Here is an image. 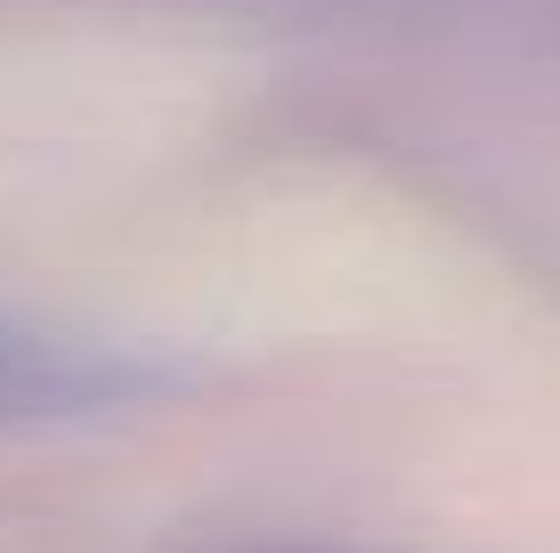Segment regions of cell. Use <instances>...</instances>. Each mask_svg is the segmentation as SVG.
Returning <instances> with one entry per match:
<instances>
[{"instance_id":"obj_1","label":"cell","mask_w":560,"mask_h":553,"mask_svg":"<svg viewBox=\"0 0 560 553\" xmlns=\"http://www.w3.org/2000/svg\"><path fill=\"white\" fill-rule=\"evenodd\" d=\"M171 383V367L106 342L33 326V318L0 310V431H42V424H90V415H122Z\"/></svg>"},{"instance_id":"obj_2","label":"cell","mask_w":560,"mask_h":553,"mask_svg":"<svg viewBox=\"0 0 560 553\" xmlns=\"http://www.w3.org/2000/svg\"><path fill=\"white\" fill-rule=\"evenodd\" d=\"M268 553H284V545H268Z\"/></svg>"}]
</instances>
